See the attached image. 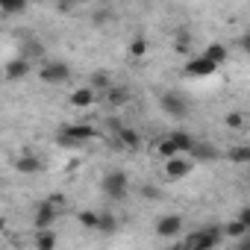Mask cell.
Instances as JSON below:
<instances>
[{
	"label": "cell",
	"instance_id": "1",
	"mask_svg": "<svg viewBox=\"0 0 250 250\" xmlns=\"http://www.w3.org/2000/svg\"><path fill=\"white\" fill-rule=\"evenodd\" d=\"M224 241V227H203L186 235V250H212Z\"/></svg>",
	"mask_w": 250,
	"mask_h": 250
},
{
	"label": "cell",
	"instance_id": "2",
	"mask_svg": "<svg viewBox=\"0 0 250 250\" xmlns=\"http://www.w3.org/2000/svg\"><path fill=\"white\" fill-rule=\"evenodd\" d=\"M100 188H103V194L109 200H124V197H127V191H130V180H127V174H124V171H109L100 180Z\"/></svg>",
	"mask_w": 250,
	"mask_h": 250
},
{
	"label": "cell",
	"instance_id": "3",
	"mask_svg": "<svg viewBox=\"0 0 250 250\" xmlns=\"http://www.w3.org/2000/svg\"><path fill=\"white\" fill-rule=\"evenodd\" d=\"M88 139H94V127H91V124H71V127L62 130L59 145L62 147H77V145H83Z\"/></svg>",
	"mask_w": 250,
	"mask_h": 250
},
{
	"label": "cell",
	"instance_id": "4",
	"mask_svg": "<svg viewBox=\"0 0 250 250\" xmlns=\"http://www.w3.org/2000/svg\"><path fill=\"white\" fill-rule=\"evenodd\" d=\"M39 77H42V83H47V85H59V83H68V80H71V68H68L65 62L47 59V62L42 65Z\"/></svg>",
	"mask_w": 250,
	"mask_h": 250
},
{
	"label": "cell",
	"instance_id": "5",
	"mask_svg": "<svg viewBox=\"0 0 250 250\" xmlns=\"http://www.w3.org/2000/svg\"><path fill=\"white\" fill-rule=\"evenodd\" d=\"M159 103H162V109H165L168 115H174V118H186V115H188V100H186L183 94H177V91H165V94L159 97Z\"/></svg>",
	"mask_w": 250,
	"mask_h": 250
},
{
	"label": "cell",
	"instance_id": "6",
	"mask_svg": "<svg viewBox=\"0 0 250 250\" xmlns=\"http://www.w3.org/2000/svg\"><path fill=\"white\" fill-rule=\"evenodd\" d=\"M221 65H215L209 56H194V59H188L186 62V77H209V74H215Z\"/></svg>",
	"mask_w": 250,
	"mask_h": 250
},
{
	"label": "cell",
	"instance_id": "7",
	"mask_svg": "<svg viewBox=\"0 0 250 250\" xmlns=\"http://www.w3.org/2000/svg\"><path fill=\"white\" fill-rule=\"evenodd\" d=\"M53 221H56V203L47 197V200H42V203L36 206L33 227H36V229H47V227H53Z\"/></svg>",
	"mask_w": 250,
	"mask_h": 250
},
{
	"label": "cell",
	"instance_id": "8",
	"mask_svg": "<svg viewBox=\"0 0 250 250\" xmlns=\"http://www.w3.org/2000/svg\"><path fill=\"white\" fill-rule=\"evenodd\" d=\"M191 174V159H183V156H171V159H165V177L168 180H183V177H188Z\"/></svg>",
	"mask_w": 250,
	"mask_h": 250
},
{
	"label": "cell",
	"instance_id": "9",
	"mask_svg": "<svg viewBox=\"0 0 250 250\" xmlns=\"http://www.w3.org/2000/svg\"><path fill=\"white\" fill-rule=\"evenodd\" d=\"M180 232H183V218L180 215H162L156 221V235L159 238H174Z\"/></svg>",
	"mask_w": 250,
	"mask_h": 250
},
{
	"label": "cell",
	"instance_id": "10",
	"mask_svg": "<svg viewBox=\"0 0 250 250\" xmlns=\"http://www.w3.org/2000/svg\"><path fill=\"white\" fill-rule=\"evenodd\" d=\"M94 100H97V88H94V85H80V88H74L71 97H68V103H71L74 109H88Z\"/></svg>",
	"mask_w": 250,
	"mask_h": 250
},
{
	"label": "cell",
	"instance_id": "11",
	"mask_svg": "<svg viewBox=\"0 0 250 250\" xmlns=\"http://www.w3.org/2000/svg\"><path fill=\"white\" fill-rule=\"evenodd\" d=\"M115 136H118V145L127 147V150H139V147H142V136H139L133 127H121V124H118Z\"/></svg>",
	"mask_w": 250,
	"mask_h": 250
},
{
	"label": "cell",
	"instance_id": "12",
	"mask_svg": "<svg viewBox=\"0 0 250 250\" xmlns=\"http://www.w3.org/2000/svg\"><path fill=\"white\" fill-rule=\"evenodd\" d=\"M30 59L27 56H21V59H12V62H6V80H24L27 74H30Z\"/></svg>",
	"mask_w": 250,
	"mask_h": 250
},
{
	"label": "cell",
	"instance_id": "13",
	"mask_svg": "<svg viewBox=\"0 0 250 250\" xmlns=\"http://www.w3.org/2000/svg\"><path fill=\"white\" fill-rule=\"evenodd\" d=\"M127 100H130V91L124 88V85H115V83H112V85L106 88V103H109L112 109L124 106V103H127Z\"/></svg>",
	"mask_w": 250,
	"mask_h": 250
},
{
	"label": "cell",
	"instance_id": "14",
	"mask_svg": "<svg viewBox=\"0 0 250 250\" xmlns=\"http://www.w3.org/2000/svg\"><path fill=\"white\" fill-rule=\"evenodd\" d=\"M191 159H197V162H209V159H218V150L209 145V142H197L194 147H191V153H188Z\"/></svg>",
	"mask_w": 250,
	"mask_h": 250
},
{
	"label": "cell",
	"instance_id": "15",
	"mask_svg": "<svg viewBox=\"0 0 250 250\" xmlns=\"http://www.w3.org/2000/svg\"><path fill=\"white\" fill-rule=\"evenodd\" d=\"M171 139L177 142V147H180V153H191V147L197 145V142H194V136H191L188 130H174V133H171Z\"/></svg>",
	"mask_w": 250,
	"mask_h": 250
},
{
	"label": "cell",
	"instance_id": "16",
	"mask_svg": "<svg viewBox=\"0 0 250 250\" xmlns=\"http://www.w3.org/2000/svg\"><path fill=\"white\" fill-rule=\"evenodd\" d=\"M227 159H229L232 165H247V162H250V145H235V147H229V150H227Z\"/></svg>",
	"mask_w": 250,
	"mask_h": 250
},
{
	"label": "cell",
	"instance_id": "17",
	"mask_svg": "<svg viewBox=\"0 0 250 250\" xmlns=\"http://www.w3.org/2000/svg\"><path fill=\"white\" fill-rule=\"evenodd\" d=\"M15 168H18L21 174H36V171H42V162H39V156H33V153H24V156L15 162Z\"/></svg>",
	"mask_w": 250,
	"mask_h": 250
},
{
	"label": "cell",
	"instance_id": "18",
	"mask_svg": "<svg viewBox=\"0 0 250 250\" xmlns=\"http://www.w3.org/2000/svg\"><path fill=\"white\" fill-rule=\"evenodd\" d=\"M203 56H209V59H212L215 65H224V62H227V47L215 42V44H209V47L203 50Z\"/></svg>",
	"mask_w": 250,
	"mask_h": 250
},
{
	"label": "cell",
	"instance_id": "19",
	"mask_svg": "<svg viewBox=\"0 0 250 250\" xmlns=\"http://www.w3.org/2000/svg\"><path fill=\"white\" fill-rule=\"evenodd\" d=\"M77 221H80V227H85V229H97V224H100V212L85 209V212L77 215Z\"/></svg>",
	"mask_w": 250,
	"mask_h": 250
},
{
	"label": "cell",
	"instance_id": "20",
	"mask_svg": "<svg viewBox=\"0 0 250 250\" xmlns=\"http://www.w3.org/2000/svg\"><path fill=\"white\" fill-rule=\"evenodd\" d=\"M36 247H39V250H53V247H56V235L50 232V227H47V229H39Z\"/></svg>",
	"mask_w": 250,
	"mask_h": 250
},
{
	"label": "cell",
	"instance_id": "21",
	"mask_svg": "<svg viewBox=\"0 0 250 250\" xmlns=\"http://www.w3.org/2000/svg\"><path fill=\"white\" fill-rule=\"evenodd\" d=\"M244 232H250V229H247V227H244V224H241L238 218H235V221H229V224H224V235H229L232 241H238V238H241Z\"/></svg>",
	"mask_w": 250,
	"mask_h": 250
},
{
	"label": "cell",
	"instance_id": "22",
	"mask_svg": "<svg viewBox=\"0 0 250 250\" xmlns=\"http://www.w3.org/2000/svg\"><path fill=\"white\" fill-rule=\"evenodd\" d=\"M159 156H162V159H171V156H180V147H177V142H174L171 136L159 142Z\"/></svg>",
	"mask_w": 250,
	"mask_h": 250
},
{
	"label": "cell",
	"instance_id": "23",
	"mask_svg": "<svg viewBox=\"0 0 250 250\" xmlns=\"http://www.w3.org/2000/svg\"><path fill=\"white\" fill-rule=\"evenodd\" d=\"M145 53H147V39H145V36H136V39L130 42V56H133V59H142Z\"/></svg>",
	"mask_w": 250,
	"mask_h": 250
},
{
	"label": "cell",
	"instance_id": "24",
	"mask_svg": "<svg viewBox=\"0 0 250 250\" xmlns=\"http://www.w3.org/2000/svg\"><path fill=\"white\" fill-rule=\"evenodd\" d=\"M100 232H115L118 229V218L112 212H100V224H97Z\"/></svg>",
	"mask_w": 250,
	"mask_h": 250
},
{
	"label": "cell",
	"instance_id": "25",
	"mask_svg": "<svg viewBox=\"0 0 250 250\" xmlns=\"http://www.w3.org/2000/svg\"><path fill=\"white\" fill-rule=\"evenodd\" d=\"M0 9H3L6 15L24 12V9H27V0H0Z\"/></svg>",
	"mask_w": 250,
	"mask_h": 250
},
{
	"label": "cell",
	"instance_id": "26",
	"mask_svg": "<svg viewBox=\"0 0 250 250\" xmlns=\"http://www.w3.org/2000/svg\"><path fill=\"white\" fill-rule=\"evenodd\" d=\"M88 85H94L97 91H106V88L112 85V77H109V74H103V71H97V74H91Z\"/></svg>",
	"mask_w": 250,
	"mask_h": 250
},
{
	"label": "cell",
	"instance_id": "27",
	"mask_svg": "<svg viewBox=\"0 0 250 250\" xmlns=\"http://www.w3.org/2000/svg\"><path fill=\"white\" fill-rule=\"evenodd\" d=\"M224 124H227L229 130H244V115H241V112H229V115L224 118Z\"/></svg>",
	"mask_w": 250,
	"mask_h": 250
},
{
	"label": "cell",
	"instance_id": "28",
	"mask_svg": "<svg viewBox=\"0 0 250 250\" xmlns=\"http://www.w3.org/2000/svg\"><path fill=\"white\" fill-rule=\"evenodd\" d=\"M24 56H27L30 62H33V59H39V56H42V44H39V42H27V47H24Z\"/></svg>",
	"mask_w": 250,
	"mask_h": 250
},
{
	"label": "cell",
	"instance_id": "29",
	"mask_svg": "<svg viewBox=\"0 0 250 250\" xmlns=\"http://www.w3.org/2000/svg\"><path fill=\"white\" fill-rule=\"evenodd\" d=\"M188 42H191V39H188L186 33H180V36H177V50H180V53H186V47H188Z\"/></svg>",
	"mask_w": 250,
	"mask_h": 250
},
{
	"label": "cell",
	"instance_id": "30",
	"mask_svg": "<svg viewBox=\"0 0 250 250\" xmlns=\"http://www.w3.org/2000/svg\"><path fill=\"white\" fill-rule=\"evenodd\" d=\"M238 221L250 229V206H241V212H238Z\"/></svg>",
	"mask_w": 250,
	"mask_h": 250
},
{
	"label": "cell",
	"instance_id": "31",
	"mask_svg": "<svg viewBox=\"0 0 250 250\" xmlns=\"http://www.w3.org/2000/svg\"><path fill=\"white\" fill-rule=\"evenodd\" d=\"M238 47H241L244 53H250V33H244V36L238 39Z\"/></svg>",
	"mask_w": 250,
	"mask_h": 250
},
{
	"label": "cell",
	"instance_id": "32",
	"mask_svg": "<svg viewBox=\"0 0 250 250\" xmlns=\"http://www.w3.org/2000/svg\"><path fill=\"white\" fill-rule=\"evenodd\" d=\"M142 194H145V197H153V200L159 197V191H156L153 186H145V188H142Z\"/></svg>",
	"mask_w": 250,
	"mask_h": 250
},
{
	"label": "cell",
	"instance_id": "33",
	"mask_svg": "<svg viewBox=\"0 0 250 250\" xmlns=\"http://www.w3.org/2000/svg\"><path fill=\"white\" fill-rule=\"evenodd\" d=\"M235 247H241V250H244V247H250V232H244V235L235 241Z\"/></svg>",
	"mask_w": 250,
	"mask_h": 250
}]
</instances>
